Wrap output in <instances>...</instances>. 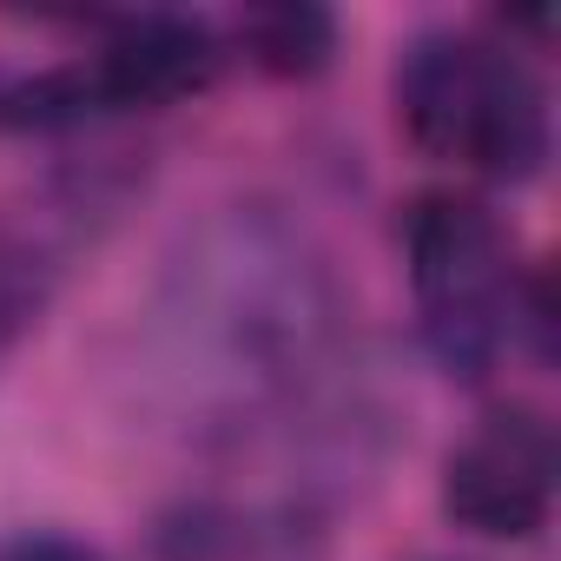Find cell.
<instances>
[{
	"mask_svg": "<svg viewBox=\"0 0 561 561\" xmlns=\"http://www.w3.org/2000/svg\"><path fill=\"white\" fill-rule=\"evenodd\" d=\"M397 126L416 152L482 172L495 185H528L554 152V113L541 73L522 47L469 27H430L397 54Z\"/></svg>",
	"mask_w": 561,
	"mask_h": 561,
	"instance_id": "obj_1",
	"label": "cell"
},
{
	"mask_svg": "<svg viewBox=\"0 0 561 561\" xmlns=\"http://www.w3.org/2000/svg\"><path fill=\"white\" fill-rule=\"evenodd\" d=\"M416 337L456 383H482L515 344V238L469 192H423L403 218Z\"/></svg>",
	"mask_w": 561,
	"mask_h": 561,
	"instance_id": "obj_2",
	"label": "cell"
},
{
	"mask_svg": "<svg viewBox=\"0 0 561 561\" xmlns=\"http://www.w3.org/2000/svg\"><path fill=\"white\" fill-rule=\"evenodd\" d=\"M561 449L541 410L508 403L469 423L443 456V515L482 541H535L554 515Z\"/></svg>",
	"mask_w": 561,
	"mask_h": 561,
	"instance_id": "obj_3",
	"label": "cell"
},
{
	"mask_svg": "<svg viewBox=\"0 0 561 561\" xmlns=\"http://www.w3.org/2000/svg\"><path fill=\"white\" fill-rule=\"evenodd\" d=\"M225 34L192 14H133L80 60V80L100 113H165L192 106L225 80Z\"/></svg>",
	"mask_w": 561,
	"mask_h": 561,
	"instance_id": "obj_4",
	"label": "cell"
},
{
	"mask_svg": "<svg viewBox=\"0 0 561 561\" xmlns=\"http://www.w3.org/2000/svg\"><path fill=\"white\" fill-rule=\"evenodd\" d=\"M337 41H344V27H337L331 8H318V0H264V8H244L231 21L225 47H238L264 80H291L298 87V80L331 73Z\"/></svg>",
	"mask_w": 561,
	"mask_h": 561,
	"instance_id": "obj_5",
	"label": "cell"
},
{
	"mask_svg": "<svg viewBox=\"0 0 561 561\" xmlns=\"http://www.w3.org/2000/svg\"><path fill=\"white\" fill-rule=\"evenodd\" d=\"M41 298H47V277H41V257H34V244H21V238H0V351H8V344H14V337L34 324Z\"/></svg>",
	"mask_w": 561,
	"mask_h": 561,
	"instance_id": "obj_6",
	"label": "cell"
},
{
	"mask_svg": "<svg viewBox=\"0 0 561 561\" xmlns=\"http://www.w3.org/2000/svg\"><path fill=\"white\" fill-rule=\"evenodd\" d=\"M0 561H113V554L80 541V535H67V528H27V535H14L8 548H0Z\"/></svg>",
	"mask_w": 561,
	"mask_h": 561,
	"instance_id": "obj_7",
	"label": "cell"
}]
</instances>
